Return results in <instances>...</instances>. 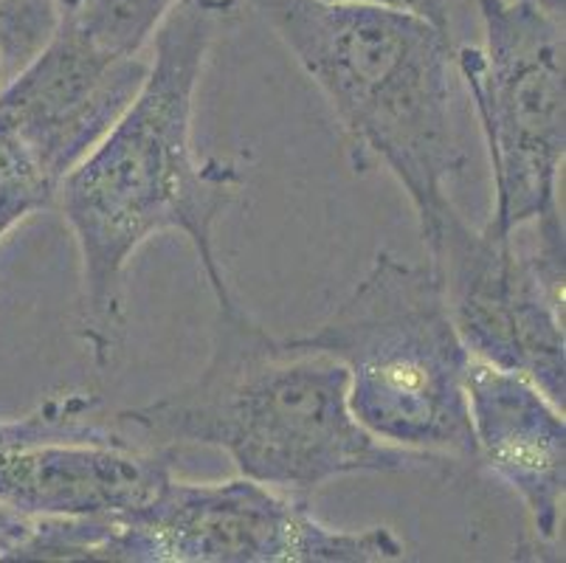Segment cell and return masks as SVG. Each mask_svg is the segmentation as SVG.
Listing matches in <instances>:
<instances>
[{"label": "cell", "mask_w": 566, "mask_h": 563, "mask_svg": "<svg viewBox=\"0 0 566 563\" xmlns=\"http://www.w3.org/2000/svg\"><path fill=\"white\" fill-rule=\"evenodd\" d=\"M305 344L347 369L349 411L373 437L437 459H473L465 375L471 353L434 262L378 251Z\"/></svg>", "instance_id": "4"}, {"label": "cell", "mask_w": 566, "mask_h": 563, "mask_svg": "<svg viewBox=\"0 0 566 563\" xmlns=\"http://www.w3.org/2000/svg\"><path fill=\"white\" fill-rule=\"evenodd\" d=\"M249 3L324 93L347 136L355 173L380 164L398 180L431 254L460 217L449 186L465 167L451 31L373 3Z\"/></svg>", "instance_id": "3"}, {"label": "cell", "mask_w": 566, "mask_h": 563, "mask_svg": "<svg viewBox=\"0 0 566 563\" xmlns=\"http://www.w3.org/2000/svg\"><path fill=\"white\" fill-rule=\"evenodd\" d=\"M29 526H32L29 515H20L7 504H0V561H9V555L29 533Z\"/></svg>", "instance_id": "16"}, {"label": "cell", "mask_w": 566, "mask_h": 563, "mask_svg": "<svg viewBox=\"0 0 566 563\" xmlns=\"http://www.w3.org/2000/svg\"><path fill=\"white\" fill-rule=\"evenodd\" d=\"M403 555L389 526L338 530L302 496L249 477H172L153 502L113 515V563H384Z\"/></svg>", "instance_id": "6"}, {"label": "cell", "mask_w": 566, "mask_h": 563, "mask_svg": "<svg viewBox=\"0 0 566 563\" xmlns=\"http://www.w3.org/2000/svg\"><path fill=\"white\" fill-rule=\"evenodd\" d=\"M142 446L218 448L240 477L311 499L353 473H409L446 459L380 442L355 420L347 369L302 338H276L237 302L218 307L198 378L116 415Z\"/></svg>", "instance_id": "2"}, {"label": "cell", "mask_w": 566, "mask_h": 563, "mask_svg": "<svg viewBox=\"0 0 566 563\" xmlns=\"http://www.w3.org/2000/svg\"><path fill=\"white\" fill-rule=\"evenodd\" d=\"M150 60L99 49L63 18L54 38L0 87V118L63 184L136 100Z\"/></svg>", "instance_id": "8"}, {"label": "cell", "mask_w": 566, "mask_h": 563, "mask_svg": "<svg viewBox=\"0 0 566 563\" xmlns=\"http://www.w3.org/2000/svg\"><path fill=\"white\" fill-rule=\"evenodd\" d=\"M99 395L80 389H63L38 403L32 411L0 420V457L40 442L76 440H122L127 434L116 431L99 417Z\"/></svg>", "instance_id": "11"}, {"label": "cell", "mask_w": 566, "mask_h": 563, "mask_svg": "<svg viewBox=\"0 0 566 563\" xmlns=\"http://www.w3.org/2000/svg\"><path fill=\"white\" fill-rule=\"evenodd\" d=\"M172 459L130 437L40 442L0 457V504L29 519L130 513L172 479Z\"/></svg>", "instance_id": "10"}, {"label": "cell", "mask_w": 566, "mask_h": 563, "mask_svg": "<svg viewBox=\"0 0 566 563\" xmlns=\"http://www.w3.org/2000/svg\"><path fill=\"white\" fill-rule=\"evenodd\" d=\"M468 417L473 459L522 499L530 526L555 541L566 490L564 406L549 400L527 375L468 361Z\"/></svg>", "instance_id": "9"}, {"label": "cell", "mask_w": 566, "mask_h": 563, "mask_svg": "<svg viewBox=\"0 0 566 563\" xmlns=\"http://www.w3.org/2000/svg\"><path fill=\"white\" fill-rule=\"evenodd\" d=\"M333 3H373V7L403 9L451 31V0H333Z\"/></svg>", "instance_id": "15"}, {"label": "cell", "mask_w": 566, "mask_h": 563, "mask_svg": "<svg viewBox=\"0 0 566 563\" xmlns=\"http://www.w3.org/2000/svg\"><path fill=\"white\" fill-rule=\"evenodd\" d=\"M74 3H76V0H63V7H65V12H69V9H71V7H74Z\"/></svg>", "instance_id": "18"}, {"label": "cell", "mask_w": 566, "mask_h": 563, "mask_svg": "<svg viewBox=\"0 0 566 563\" xmlns=\"http://www.w3.org/2000/svg\"><path fill=\"white\" fill-rule=\"evenodd\" d=\"M530 3H535V7H542V9H547V12L560 14V18H564L566 0H530Z\"/></svg>", "instance_id": "17"}, {"label": "cell", "mask_w": 566, "mask_h": 563, "mask_svg": "<svg viewBox=\"0 0 566 563\" xmlns=\"http://www.w3.org/2000/svg\"><path fill=\"white\" fill-rule=\"evenodd\" d=\"M482 45L457 51L491 158L493 206L485 223L564 242L558 206L566 155L564 18L530 0H476Z\"/></svg>", "instance_id": "5"}, {"label": "cell", "mask_w": 566, "mask_h": 563, "mask_svg": "<svg viewBox=\"0 0 566 563\" xmlns=\"http://www.w3.org/2000/svg\"><path fill=\"white\" fill-rule=\"evenodd\" d=\"M237 0H178L153 34L147 76L122 118L71 169L56 204L80 248V335L99 369L125 338V271L138 248L181 231L218 307L237 304L214 246V226L245 186L231 158H200L192 144L195 93Z\"/></svg>", "instance_id": "1"}, {"label": "cell", "mask_w": 566, "mask_h": 563, "mask_svg": "<svg viewBox=\"0 0 566 563\" xmlns=\"http://www.w3.org/2000/svg\"><path fill=\"white\" fill-rule=\"evenodd\" d=\"M564 260L566 246L491 223L473 229L462 215L431 251L471 358L522 372L558 406L566 400Z\"/></svg>", "instance_id": "7"}, {"label": "cell", "mask_w": 566, "mask_h": 563, "mask_svg": "<svg viewBox=\"0 0 566 563\" xmlns=\"http://www.w3.org/2000/svg\"><path fill=\"white\" fill-rule=\"evenodd\" d=\"M56 184L29 144L0 118V240L38 211L56 204Z\"/></svg>", "instance_id": "13"}, {"label": "cell", "mask_w": 566, "mask_h": 563, "mask_svg": "<svg viewBox=\"0 0 566 563\" xmlns=\"http://www.w3.org/2000/svg\"><path fill=\"white\" fill-rule=\"evenodd\" d=\"M178 0H76L63 14L87 40L118 56L142 54Z\"/></svg>", "instance_id": "12"}, {"label": "cell", "mask_w": 566, "mask_h": 563, "mask_svg": "<svg viewBox=\"0 0 566 563\" xmlns=\"http://www.w3.org/2000/svg\"><path fill=\"white\" fill-rule=\"evenodd\" d=\"M63 14V0H0V80H12L45 49Z\"/></svg>", "instance_id": "14"}]
</instances>
